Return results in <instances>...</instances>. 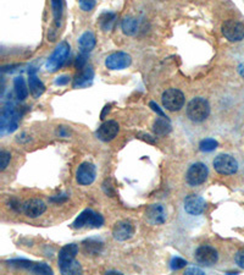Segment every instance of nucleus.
Segmentation results:
<instances>
[{
  "instance_id": "nucleus-1",
  "label": "nucleus",
  "mask_w": 244,
  "mask_h": 275,
  "mask_svg": "<svg viewBox=\"0 0 244 275\" xmlns=\"http://www.w3.org/2000/svg\"><path fill=\"white\" fill-rule=\"evenodd\" d=\"M21 114L18 112V107L12 103H8L2 110V116H0V129H2V135L5 133L14 132L18 129V120H20Z\"/></svg>"
},
{
  "instance_id": "nucleus-2",
  "label": "nucleus",
  "mask_w": 244,
  "mask_h": 275,
  "mask_svg": "<svg viewBox=\"0 0 244 275\" xmlns=\"http://www.w3.org/2000/svg\"><path fill=\"white\" fill-rule=\"evenodd\" d=\"M210 114V105L206 99L196 97L188 103L187 116L193 122H203Z\"/></svg>"
},
{
  "instance_id": "nucleus-3",
  "label": "nucleus",
  "mask_w": 244,
  "mask_h": 275,
  "mask_svg": "<svg viewBox=\"0 0 244 275\" xmlns=\"http://www.w3.org/2000/svg\"><path fill=\"white\" fill-rule=\"evenodd\" d=\"M68 55H70V46L66 42H61V43L58 44V47L49 57V59L46 60V70L49 72H56L59 69L62 68L64 64L68 60Z\"/></svg>"
},
{
  "instance_id": "nucleus-4",
  "label": "nucleus",
  "mask_w": 244,
  "mask_h": 275,
  "mask_svg": "<svg viewBox=\"0 0 244 275\" xmlns=\"http://www.w3.org/2000/svg\"><path fill=\"white\" fill-rule=\"evenodd\" d=\"M162 101V105L168 112H178L184 104V94L176 88H170V90L164 92Z\"/></svg>"
},
{
  "instance_id": "nucleus-5",
  "label": "nucleus",
  "mask_w": 244,
  "mask_h": 275,
  "mask_svg": "<svg viewBox=\"0 0 244 275\" xmlns=\"http://www.w3.org/2000/svg\"><path fill=\"white\" fill-rule=\"evenodd\" d=\"M104 224V218L100 214L94 213L92 209H86L77 216L76 220L72 224V227L74 229H82L84 226H90V227H100Z\"/></svg>"
},
{
  "instance_id": "nucleus-6",
  "label": "nucleus",
  "mask_w": 244,
  "mask_h": 275,
  "mask_svg": "<svg viewBox=\"0 0 244 275\" xmlns=\"http://www.w3.org/2000/svg\"><path fill=\"white\" fill-rule=\"evenodd\" d=\"M214 168L218 174L232 175L238 170V163L232 155L220 154L214 159Z\"/></svg>"
},
{
  "instance_id": "nucleus-7",
  "label": "nucleus",
  "mask_w": 244,
  "mask_h": 275,
  "mask_svg": "<svg viewBox=\"0 0 244 275\" xmlns=\"http://www.w3.org/2000/svg\"><path fill=\"white\" fill-rule=\"evenodd\" d=\"M208 174H209V170H208V166L205 165V164L196 163L188 169L186 179H187V182L190 183V186H199L203 182H205Z\"/></svg>"
},
{
  "instance_id": "nucleus-8",
  "label": "nucleus",
  "mask_w": 244,
  "mask_h": 275,
  "mask_svg": "<svg viewBox=\"0 0 244 275\" xmlns=\"http://www.w3.org/2000/svg\"><path fill=\"white\" fill-rule=\"evenodd\" d=\"M132 59L127 53L116 52L112 54L108 55L105 59V66L109 70H124L131 65Z\"/></svg>"
},
{
  "instance_id": "nucleus-9",
  "label": "nucleus",
  "mask_w": 244,
  "mask_h": 275,
  "mask_svg": "<svg viewBox=\"0 0 244 275\" xmlns=\"http://www.w3.org/2000/svg\"><path fill=\"white\" fill-rule=\"evenodd\" d=\"M222 33L230 42H240L244 38V25L236 20H227L222 25Z\"/></svg>"
},
{
  "instance_id": "nucleus-10",
  "label": "nucleus",
  "mask_w": 244,
  "mask_h": 275,
  "mask_svg": "<svg viewBox=\"0 0 244 275\" xmlns=\"http://www.w3.org/2000/svg\"><path fill=\"white\" fill-rule=\"evenodd\" d=\"M8 264L14 268H20V269H26V270L32 271L34 274H52V268L49 265L44 264V263H33L30 260L24 259H16V260H10L8 262Z\"/></svg>"
},
{
  "instance_id": "nucleus-11",
  "label": "nucleus",
  "mask_w": 244,
  "mask_h": 275,
  "mask_svg": "<svg viewBox=\"0 0 244 275\" xmlns=\"http://www.w3.org/2000/svg\"><path fill=\"white\" fill-rule=\"evenodd\" d=\"M196 259L199 264L205 266H212L218 262V254L215 248L210 246H200L196 251Z\"/></svg>"
},
{
  "instance_id": "nucleus-12",
  "label": "nucleus",
  "mask_w": 244,
  "mask_h": 275,
  "mask_svg": "<svg viewBox=\"0 0 244 275\" xmlns=\"http://www.w3.org/2000/svg\"><path fill=\"white\" fill-rule=\"evenodd\" d=\"M96 166L92 163H82L81 165L78 166L76 173V180L80 185L87 186L90 185L92 182L96 180Z\"/></svg>"
},
{
  "instance_id": "nucleus-13",
  "label": "nucleus",
  "mask_w": 244,
  "mask_h": 275,
  "mask_svg": "<svg viewBox=\"0 0 244 275\" xmlns=\"http://www.w3.org/2000/svg\"><path fill=\"white\" fill-rule=\"evenodd\" d=\"M206 208V202L198 194H190L184 199V209L190 215H199Z\"/></svg>"
},
{
  "instance_id": "nucleus-14",
  "label": "nucleus",
  "mask_w": 244,
  "mask_h": 275,
  "mask_svg": "<svg viewBox=\"0 0 244 275\" xmlns=\"http://www.w3.org/2000/svg\"><path fill=\"white\" fill-rule=\"evenodd\" d=\"M78 253V246L74 243H70L64 246L59 252V266L62 273L68 265L74 260V257Z\"/></svg>"
},
{
  "instance_id": "nucleus-15",
  "label": "nucleus",
  "mask_w": 244,
  "mask_h": 275,
  "mask_svg": "<svg viewBox=\"0 0 244 275\" xmlns=\"http://www.w3.org/2000/svg\"><path fill=\"white\" fill-rule=\"evenodd\" d=\"M146 218L152 225H162L168 219V213L162 204H152L146 208Z\"/></svg>"
},
{
  "instance_id": "nucleus-16",
  "label": "nucleus",
  "mask_w": 244,
  "mask_h": 275,
  "mask_svg": "<svg viewBox=\"0 0 244 275\" xmlns=\"http://www.w3.org/2000/svg\"><path fill=\"white\" fill-rule=\"evenodd\" d=\"M118 124L114 120L105 121L100 127L96 131V137L102 142H109L112 141L116 137V135L118 133Z\"/></svg>"
},
{
  "instance_id": "nucleus-17",
  "label": "nucleus",
  "mask_w": 244,
  "mask_h": 275,
  "mask_svg": "<svg viewBox=\"0 0 244 275\" xmlns=\"http://www.w3.org/2000/svg\"><path fill=\"white\" fill-rule=\"evenodd\" d=\"M133 234H134V227H133V224L131 221L128 220L118 221V223L114 226V238H116V240L118 241L128 240V238L132 237Z\"/></svg>"
},
{
  "instance_id": "nucleus-18",
  "label": "nucleus",
  "mask_w": 244,
  "mask_h": 275,
  "mask_svg": "<svg viewBox=\"0 0 244 275\" xmlns=\"http://www.w3.org/2000/svg\"><path fill=\"white\" fill-rule=\"evenodd\" d=\"M46 205L40 199H30L24 203V213L28 218H37L46 212Z\"/></svg>"
},
{
  "instance_id": "nucleus-19",
  "label": "nucleus",
  "mask_w": 244,
  "mask_h": 275,
  "mask_svg": "<svg viewBox=\"0 0 244 275\" xmlns=\"http://www.w3.org/2000/svg\"><path fill=\"white\" fill-rule=\"evenodd\" d=\"M28 86L33 98H40L42 94L44 93V91H46V86L43 85L40 77L37 76V70L36 69H30L28 71Z\"/></svg>"
},
{
  "instance_id": "nucleus-20",
  "label": "nucleus",
  "mask_w": 244,
  "mask_h": 275,
  "mask_svg": "<svg viewBox=\"0 0 244 275\" xmlns=\"http://www.w3.org/2000/svg\"><path fill=\"white\" fill-rule=\"evenodd\" d=\"M94 79V70L92 66H86L84 69L80 70L78 74L74 79V88H82L90 86Z\"/></svg>"
},
{
  "instance_id": "nucleus-21",
  "label": "nucleus",
  "mask_w": 244,
  "mask_h": 275,
  "mask_svg": "<svg viewBox=\"0 0 244 275\" xmlns=\"http://www.w3.org/2000/svg\"><path fill=\"white\" fill-rule=\"evenodd\" d=\"M96 36H94L93 32L90 31H87L84 32L81 37L78 38V46L80 49H81V53H90L96 47Z\"/></svg>"
},
{
  "instance_id": "nucleus-22",
  "label": "nucleus",
  "mask_w": 244,
  "mask_h": 275,
  "mask_svg": "<svg viewBox=\"0 0 244 275\" xmlns=\"http://www.w3.org/2000/svg\"><path fill=\"white\" fill-rule=\"evenodd\" d=\"M152 130H154V133L156 136H166L171 132L172 126H171L168 116H162V118L155 120L154 125H152Z\"/></svg>"
},
{
  "instance_id": "nucleus-23",
  "label": "nucleus",
  "mask_w": 244,
  "mask_h": 275,
  "mask_svg": "<svg viewBox=\"0 0 244 275\" xmlns=\"http://www.w3.org/2000/svg\"><path fill=\"white\" fill-rule=\"evenodd\" d=\"M14 87H15V93L18 101H24L28 96V88H27L26 82H24V77L18 76L14 80Z\"/></svg>"
},
{
  "instance_id": "nucleus-24",
  "label": "nucleus",
  "mask_w": 244,
  "mask_h": 275,
  "mask_svg": "<svg viewBox=\"0 0 244 275\" xmlns=\"http://www.w3.org/2000/svg\"><path fill=\"white\" fill-rule=\"evenodd\" d=\"M115 22L116 15L114 13H104L99 18V24H100V27L104 31H112L115 26Z\"/></svg>"
},
{
  "instance_id": "nucleus-25",
  "label": "nucleus",
  "mask_w": 244,
  "mask_h": 275,
  "mask_svg": "<svg viewBox=\"0 0 244 275\" xmlns=\"http://www.w3.org/2000/svg\"><path fill=\"white\" fill-rule=\"evenodd\" d=\"M83 246H84V249L87 253L92 255H96L102 252V242L99 240H94V238H90V240L84 241L83 242Z\"/></svg>"
},
{
  "instance_id": "nucleus-26",
  "label": "nucleus",
  "mask_w": 244,
  "mask_h": 275,
  "mask_svg": "<svg viewBox=\"0 0 244 275\" xmlns=\"http://www.w3.org/2000/svg\"><path fill=\"white\" fill-rule=\"evenodd\" d=\"M122 31H124V35L133 36L136 32H137L138 29V21L133 18H126L121 24Z\"/></svg>"
},
{
  "instance_id": "nucleus-27",
  "label": "nucleus",
  "mask_w": 244,
  "mask_h": 275,
  "mask_svg": "<svg viewBox=\"0 0 244 275\" xmlns=\"http://www.w3.org/2000/svg\"><path fill=\"white\" fill-rule=\"evenodd\" d=\"M52 8V15H54L55 26L59 27L61 18H62V0H50Z\"/></svg>"
},
{
  "instance_id": "nucleus-28",
  "label": "nucleus",
  "mask_w": 244,
  "mask_h": 275,
  "mask_svg": "<svg viewBox=\"0 0 244 275\" xmlns=\"http://www.w3.org/2000/svg\"><path fill=\"white\" fill-rule=\"evenodd\" d=\"M218 141H215L214 138H205V140L202 141L200 144H199V148L203 152H212L218 148Z\"/></svg>"
},
{
  "instance_id": "nucleus-29",
  "label": "nucleus",
  "mask_w": 244,
  "mask_h": 275,
  "mask_svg": "<svg viewBox=\"0 0 244 275\" xmlns=\"http://www.w3.org/2000/svg\"><path fill=\"white\" fill-rule=\"evenodd\" d=\"M171 269L172 270H178V269H182L184 268L186 265H187V260L182 259V258L180 257H174L172 258V260H171Z\"/></svg>"
},
{
  "instance_id": "nucleus-30",
  "label": "nucleus",
  "mask_w": 244,
  "mask_h": 275,
  "mask_svg": "<svg viewBox=\"0 0 244 275\" xmlns=\"http://www.w3.org/2000/svg\"><path fill=\"white\" fill-rule=\"evenodd\" d=\"M10 158H11L10 153H8L5 151L0 152V170L4 171L5 169H6L8 164H9V162H10Z\"/></svg>"
},
{
  "instance_id": "nucleus-31",
  "label": "nucleus",
  "mask_w": 244,
  "mask_h": 275,
  "mask_svg": "<svg viewBox=\"0 0 244 275\" xmlns=\"http://www.w3.org/2000/svg\"><path fill=\"white\" fill-rule=\"evenodd\" d=\"M86 64H87V53H81L76 59V69L82 70L86 68Z\"/></svg>"
},
{
  "instance_id": "nucleus-32",
  "label": "nucleus",
  "mask_w": 244,
  "mask_h": 275,
  "mask_svg": "<svg viewBox=\"0 0 244 275\" xmlns=\"http://www.w3.org/2000/svg\"><path fill=\"white\" fill-rule=\"evenodd\" d=\"M96 7V0H80V8L83 11H90Z\"/></svg>"
},
{
  "instance_id": "nucleus-33",
  "label": "nucleus",
  "mask_w": 244,
  "mask_h": 275,
  "mask_svg": "<svg viewBox=\"0 0 244 275\" xmlns=\"http://www.w3.org/2000/svg\"><path fill=\"white\" fill-rule=\"evenodd\" d=\"M234 259H236V263H237L238 266H240V268L244 269V248L240 249V251L236 253Z\"/></svg>"
},
{
  "instance_id": "nucleus-34",
  "label": "nucleus",
  "mask_w": 244,
  "mask_h": 275,
  "mask_svg": "<svg viewBox=\"0 0 244 275\" xmlns=\"http://www.w3.org/2000/svg\"><path fill=\"white\" fill-rule=\"evenodd\" d=\"M9 205L11 209H14L15 212H24V204H21L20 201H18V199H11Z\"/></svg>"
},
{
  "instance_id": "nucleus-35",
  "label": "nucleus",
  "mask_w": 244,
  "mask_h": 275,
  "mask_svg": "<svg viewBox=\"0 0 244 275\" xmlns=\"http://www.w3.org/2000/svg\"><path fill=\"white\" fill-rule=\"evenodd\" d=\"M70 82V77L68 75H62V76H59L56 80H55V85L58 86H65Z\"/></svg>"
},
{
  "instance_id": "nucleus-36",
  "label": "nucleus",
  "mask_w": 244,
  "mask_h": 275,
  "mask_svg": "<svg viewBox=\"0 0 244 275\" xmlns=\"http://www.w3.org/2000/svg\"><path fill=\"white\" fill-rule=\"evenodd\" d=\"M149 105H150V108H152V109L154 110L155 113H158V114H159L160 116H165V114H164L162 110L160 109V107H159V105L156 104V103H155V102H150V104H149Z\"/></svg>"
},
{
  "instance_id": "nucleus-37",
  "label": "nucleus",
  "mask_w": 244,
  "mask_h": 275,
  "mask_svg": "<svg viewBox=\"0 0 244 275\" xmlns=\"http://www.w3.org/2000/svg\"><path fill=\"white\" fill-rule=\"evenodd\" d=\"M50 201L55 202V203H61V202L68 201V196H65V194H61V196L52 197V198H50Z\"/></svg>"
},
{
  "instance_id": "nucleus-38",
  "label": "nucleus",
  "mask_w": 244,
  "mask_h": 275,
  "mask_svg": "<svg viewBox=\"0 0 244 275\" xmlns=\"http://www.w3.org/2000/svg\"><path fill=\"white\" fill-rule=\"evenodd\" d=\"M186 274H188V275H192V274L203 275L204 271L200 270V269H198V268H190V269H188V270H186Z\"/></svg>"
},
{
  "instance_id": "nucleus-39",
  "label": "nucleus",
  "mask_w": 244,
  "mask_h": 275,
  "mask_svg": "<svg viewBox=\"0 0 244 275\" xmlns=\"http://www.w3.org/2000/svg\"><path fill=\"white\" fill-rule=\"evenodd\" d=\"M140 138H143V140H146V141H148L149 143H154V138H152V136H149V135H144V133H140Z\"/></svg>"
}]
</instances>
